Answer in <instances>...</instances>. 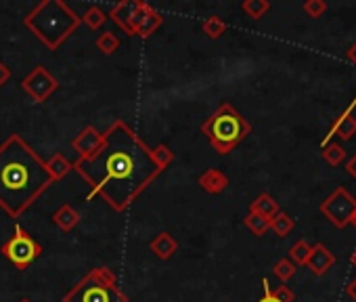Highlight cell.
I'll use <instances>...</instances> for the list:
<instances>
[{"instance_id": "6da1fadb", "label": "cell", "mask_w": 356, "mask_h": 302, "mask_svg": "<svg viewBox=\"0 0 356 302\" xmlns=\"http://www.w3.org/2000/svg\"><path fill=\"white\" fill-rule=\"evenodd\" d=\"M74 168L91 183V197L99 193L120 212L159 175L151 149L124 122H115L103 135L101 147L93 155L78 158Z\"/></svg>"}, {"instance_id": "7a4b0ae2", "label": "cell", "mask_w": 356, "mask_h": 302, "mask_svg": "<svg viewBox=\"0 0 356 302\" xmlns=\"http://www.w3.org/2000/svg\"><path fill=\"white\" fill-rule=\"evenodd\" d=\"M53 183V177L32 147L21 137H11L0 145V206L11 217H19L40 193Z\"/></svg>"}, {"instance_id": "3957f363", "label": "cell", "mask_w": 356, "mask_h": 302, "mask_svg": "<svg viewBox=\"0 0 356 302\" xmlns=\"http://www.w3.org/2000/svg\"><path fill=\"white\" fill-rule=\"evenodd\" d=\"M80 17L61 0H44L27 17L25 25L47 45L49 49L61 47V42L76 32Z\"/></svg>"}, {"instance_id": "277c9868", "label": "cell", "mask_w": 356, "mask_h": 302, "mask_svg": "<svg viewBox=\"0 0 356 302\" xmlns=\"http://www.w3.org/2000/svg\"><path fill=\"white\" fill-rule=\"evenodd\" d=\"M201 133L208 137L216 153L227 155L252 133V126L231 103H222L201 124Z\"/></svg>"}, {"instance_id": "5b68a950", "label": "cell", "mask_w": 356, "mask_h": 302, "mask_svg": "<svg viewBox=\"0 0 356 302\" xmlns=\"http://www.w3.org/2000/svg\"><path fill=\"white\" fill-rule=\"evenodd\" d=\"M63 302H128V296L115 285V275L107 267H97L65 294Z\"/></svg>"}, {"instance_id": "8992f818", "label": "cell", "mask_w": 356, "mask_h": 302, "mask_svg": "<svg viewBox=\"0 0 356 302\" xmlns=\"http://www.w3.org/2000/svg\"><path fill=\"white\" fill-rule=\"evenodd\" d=\"M0 252H3L19 271H25L42 254V248L30 233H25V229L19 223H15L13 237L7 244H3Z\"/></svg>"}, {"instance_id": "52a82bcc", "label": "cell", "mask_w": 356, "mask_h": 302, "mask_svg": "<svg viewBox=\"0 0 356 302\" xmlns=\"http://www.w3.org/2000/svg\"><path fill=\"white\" fill-rule=\"evenodd\" d=\"M354 210H356V199L344 187H337L325 202H321V214L325 219H329V223L337 229L350 225Z\"/></svg>"}, {"instance_id": "ba28073f", "label": "cell", "mask_w": 356, "mask_h": 302, "mask_svg": "<svg viewBox=\"0 0 356 302\" xmlns=\"http://www.w3.org/2000/svg\"><path fill=\"white\" fill-rule=\"evenodd\" d=\"M23 86V91L36 101V103H42V101H47L57 89H59V82L55 76H51L47 72V67L44 65H36L21 82Z\"/></svg>"}, {"instance_id": "9c48e42d", "label": "cell", "mask_w": 356, "mask_h": 302, "mask_svg": "<svg viewBox=\"0 0 356 302\" xmlns=\"http://www.w3.org/2000/svg\"><path fill=\"white\" fill-rule=\"evenodd\" d=\"M333 265H335V254H333L329 248H325L323 244L313 246V250H310V256H308V261H306V269H308L310 273L317 275V277H321V275H325Z\"/></svg>"}, {"instance_id": "30bf717a", "label": "cell", "mask_w": 356, "mask_h": 302, "mask_svg": "<svg viewBox=\"0 0 356 302\" xmlns=\"http://www.w3.org/2000/svg\"><path fill=\"white\" fill-rule=\"evenodd\" d=\"M101 143H103V135L95 126H86L84 131L71 141V147H74V151L80 153V158H88L101 147Z\"/></svg>"}, {"instance_id": "8fae6325", "label": "cell", "mask_w": 356, "mask_h": 302, "mask_svg": "<svg viewBox=\"0 0 356 302\" xmlns=\"http://www.w3.org/2000/svg\"><path fill=\"white\" fill-rule=\"evenodd\" d=\"M356 135V118L352 116V107H348L331 126V131L327 135V139L323 141V145H327L329 137H340L342 141H350Z\"/></svg>"}, {"instance_id": "7c38bea8", "label": "cell", "mask_w": 356, "mask_h": 302, "mask_svg": "<svg viewBox=\"0 0 356 302\" xmlns=\"http://www.w3.org/2000/svg\"><path fill=\"white\" fill-rule=\"evenodd\" d=\"M199 187L210 193V195H216V193H222L227 187H229V179L225 172H220L218 168H208L203 175L197 179Z\"/></svg>"}, {"instance_id": "4fadbf2b", "label": "cell", "mask_w": 356, "mask_h": 302, "mask_svg": "<svg viewBox=\"0 0 356 302\" xmlns=\"http://www.w3.org/2000/svg\"><path fill=\"white\" fill-rule=\"evenodd\" d=\"M249 212H254V214H258V217H264V219H275L277 214L281 212V208H279V202L273 197V195H269V193H260L252 204H249Z\"/></svg>"}, {"instance_id": "5bb4252c", "label": "cell", "mask_w": 356, "mask_h": 302, "mask_svg": "<svg viewBox=\"0 0 356 302\" xmlns=\"http://www.w3.org/2000/svg\"><path fill=\"white\" fill-rule=\"evenodd\" d=\"M53 223H55L61 231L69 233V231L76 229L78 223H80V212H78L74 206L63 204V206H59V208L53 212Z\"/></svg>"}, {"instance_id": "9a60e30c", "label": "cell", "mask_w": 356, "mask_h": 302, "mask_svg": "<svg viewBox=\"0 0 356 302\" xmlns=\"http://www.w3.org/2000/svg\"><path fill=\"white\" fill-rule=\"evenodd\" d=\"M132 11H135V3H120L111 9L109 17L113 19V23H118L126 34L135 36L132 32V25H130V19H132Z\"/></svg>"}, {"instance_id": "2e32d148", "label": "cell", "mask_w": 356, "mask_h": 302, "mask_svg": "<svg viewBox=\"0 0 356 302\" xmlns=\"http://www.w3.org/2000/svg\"><path fill=\"white\" fill-rule=\"evenodd\" d=\"M149 248L162 258V261H168L170 256H174V252L178 250V241L170 235V233H159L151 244H149Z\"/></svg>"}, {"instance_id": "e0dca14e", "label": "cell", "mask_w": 356, "mask_h": 302, "mask_svg": "<svg viewBox=\"0 0 356 302\" xmlns=\"http://www.w3.org/2000/svg\"><path fill=\"white\" fill-rule=\"evenodd\" d=\"M47 168H49V172H51V177H53V181H59V179H63L67 172L74 168V164L63 155V153H55L49 162H47Z\"/></svg>"}, {"instance_id": "ac0fdd59", "label": "cell", "mask_w": 356, "mask_h": 302, "mask_svg": "<svg viewBox=\"0 0 356 302\" xmlns=\"http://www.w3.org/2000/svg\"><path fill=\"white\" fill-rule=\"evenodd\" d=\"M162 21H164V17L157 13V11H149L147 15H145V19L141 21V25L137 28V36H141V38H147V36H151L159 25H162Z\"/></svg>"}, {"instance_id": "d6986e66", "label": "cell", "mask_w": 356, "mask_h": 302, "mask_svg": "<svg viewBox=\"0 0 356 302\" xmlns=\"http://www.w3.org/2000/svg\"><path fill=\"white\" fill-rule=\"evenodd\" d=\"M293 227H296L293 219L289 217V214H285V212H279L275 219H271V229H273L275 235H279V237H287V235L291 233Z\"/></svg>"}, {"instance_id": "ffe728a7", "label": "cell", "mask_w": 356, "mask_h": 302, "mask_svg": "<svg viewBox=\"0 0 356 302\" xmlns=\"http://www.w3.org/2000/svg\"><path fill=\"white\" fill-rule=\"evenodd\" d=\"M310 250H313V246H310L306 239H300L296 241L291 248H289V261L298 267V265H306L308 256H310Z\"/></svg>"}, {"instance_id": "44dd1931", "label": "cell", "mask_w": 356, "mask_h": 302, "mask_svg": "<svg viewBox=\"0 0 356 302\" xmlns=\"http://www.w3.org/2000/svg\"><path fill=\"white\" fill-rule=\"evenodd\" d=\"M241 9L247 13V17L260 19L271 11V3L269 0H245V3L241 5Z\"/></svg>"}, {"instance_id": "7402d4cb", "label": "cell", "mask_w": 356, "mask_h": 302, "mask_svg": "<svg viewBox=\"0 0 356 302\" xmlns=\"http://www.w3.org/2000/svg\"><path fill=\"white\" fill-rule=\"evenodd\" d=\"M80 21H84V23H86L88 28H91V30H99V28L107 21V15L103 13V9H101V7L93 5V7H88V9H86L84 17H80Z\"/></svg>"}, {"instance_id": "603a6c76", "label": "cell", "mask_w": 356, "mask_h": 302, "mask_svg": "<svg viewBox=\"0 0 356 302\" xmlns=\"http://www.w3.org/2000/svg\"><path fill=\"white\" fill-rule=\"evenodd\" d=\"M97 49L103 53V55H113L118 49H120V38L113 34V32H105V34H101L99 38H97Z\"/></svg>"}, {"instance_id": "cb8c5ba5", "label": "cell", "mask_w": 356, "mask_h": 302, "mask_svg": "<svg viewBox=\"0 0 356 302\" xmlns=\"http://www.w3.org/2000/svg\"><path fill=\"white\" fill-rule=\"evenodd\" d=\"M245 227H247L254 235L262 237L266 231L271 229V221L264 219V217H258V214H254V212H249L247 217H245Z\"/></svg>"}, {"instance_id": "d4e9b609", "label": "cell", "mask_w": 356, "mask_h": 302, "mask_svg": "<svg viewBox=\"0 0 356 302\" xmlns=\"http://www.w3.org/2000/svg\"><path fill=\"white\" fill-rule=\"evenodd\" d=\"M203 34L208 36V38H212V40H216V38H220L222 34L227 32V23L222 21L220 17H216V15H212V17H208L205 21H203Z\"/></svg>"}, {"instance_id": "484cf974", "label": "cell", "mask_w": 356, "mask_h": 302, "mask_svg": "<svg viewBox=\"0 0 356 302\" xmlns=\"http://www.w3.org/2000/svg\"><path fill=\"white\" fill-rule=\"evenodd\" d=\"M346 158V151L340 143H327L323 145V160L329 164V166H340Z\"/></svg>"}, {"instance_id": "4316f807", "label": "cell", "mask_w": 356, "mask_h": 302, "mask_svg": "<svg viewBox=\"0 0 356 302\" xmlns=\"http://www.w3.org/2000/svg\"><path fill=\"white\" fill-rule=\"evenodd\" d=\"M151 160H153V164L159 168V172L166 168V166H170V162L174 160V153H172V149L170 147H166L164 143H159L155 149H151Z\"/></svg>"}, {"instance_id": "83f0119b", "label": "cell", "mask_w": 356, "mask_h": 302, "mask_svg": "<svg viewBox=\"0 0 356 302\" xmlns=\"http://www.w3.org/2000/svg\"><path fill=\"white\" fill-rule=\"evenodd\" d=\"M273 273H275V275L285 283V281H289V279L296 275V265L289 261V258H281V261H277V263H275Z\"/></svg>"}, {"instance_id": "f1b7e54d", "label": "cell", "mask_w": 356, "mask_h": 302, "mask_svg": "<svg viewBox=\"0 0 356 302\" xmlns=\"http://www.w3.org/2000/svg\"><path fill=\"white\" fill-rule=\"evenodd\" d=\"M304 11H306L310 17L319 19V17L327 11V3H323V0H306V3H304Z\"/></svg>"}, {"instance_id": "f546056e", "label": "cell", "mask_w": 356, "mask_h": 302, "mask_svg": "<svg viewBox=\"0 0 356 302\" xmlns=\"http://www.w3.org/2000/svg\"><path fill=\"white\" fill-rule=\"evenodd\" d=\"M271 294L279 300V302H293L296 300V294L287 288V285H277V288H271Z\"/></svg>"}, {"instance_id": "4dcf8cb0", "label": "cell", "mask_w": 356, "mask_h": 302, "mask_svg": "<svg viewBox=\"0 0 356 302\" xmlns=\"http://www.w3.org/2000/svg\"><path fill=\"white\" fill-rule=\"evenodd\" d=\"M262 285H264V296H262L258 302H279V300L271 294V281H269V279H262Z\"/></svg>"}, {"instance_id": "1f68e13d", "label": "cell", "mask_w": 356, "mask_h": 302, "mask_svg": "<svg viewBox=\"0 0 356 302\" xmlns=\"http://www.w3.org/2000/svg\"><path fill=\"white\" fill-rule=\"evenodd\" d=\"M11 80V67L0 61V86H5Z\"/></svg>"}, {"instance_id": "d6a6232c", "label": "cell", "mask_w": 356, "mask_h": 302, "mask_svg": "<svg viewBox=\"0 0 356 302\" xmlns=\"http://www.w3.org/2000/svg\"><path fill=\"white\" fill-rule=\"evenodd\" d=\"M346 172H348L352 179H356V153L346 162Z\"/></svg>"}, {"instance_id": "836d02e7", "label": "cell", "mask_w": 356, "mask_h": 302, "mask_svg": "<svg viewBox=\"0 0 356 302\" xmlns=\"http://www.w3.org/2000/svg\"><path fill=\"white\" fill-rule=\"evenodd\" d=\"M346 57H348V61H350V63H354V65H356V42H354V45L346 51Z\"/></svg>"}, {"instance_id": "e575fe53", "label": "cell", "mask_w": 356, "mask_h": 302, "mask_svg": "<svg viewBox=\"0 0 356 302\" xmlns=\"http://www.w3.org/2000/svg\"><path fill=\"white\" fill-rule=\"evenodd\" d=\"M346 292H348V296H350V298H352L354 302H356V277H354V279L350 281V285L346 288Z\"/></svg>"}, {"instance_id": "d590c367", "label": "cell", "mask_w": 356, "mask_h": 302, "mask_svg": "<svg viewBox=\"0 0 356 302\" xmlns=\"http://www.w3.org/2000/svg\"><path fill=\"white\" fill-rule=\"evenodd\" d=\"M350 263H352V267L356 269V250L352 252V256H350Z\"/></svg>"}, {"instance_id": "8d00e7d4", "label": "cell", "mask_w": 356, "mask_h": 302, "mask_svg": "<svg viewBox=\"0 0 356 302\" xmlns=\"http://www.w3.org/2000/svg\"><path fill=\"white\" fill-rule=\"evenodd\" d=\"M350 225L356 229V210H354V214H352V221H350Z\"/></svg>"}, {"instance_id": "74e56055", "label": "cell", "mask_w": 356, "mask_h": 302, "mask_svg": "<svg viewBox=\"0 0 356 302\" xmlns=\"http://www.w3.org/2000/svg\"><path fill=\"white\" fill-rule=\"evenodd\" d=\"M19 302H32V300H27V298H23V300H19Z\"/></svg>"}]
</instances>
